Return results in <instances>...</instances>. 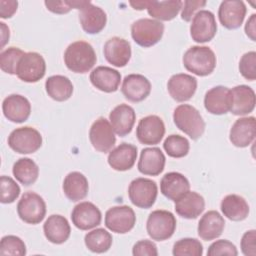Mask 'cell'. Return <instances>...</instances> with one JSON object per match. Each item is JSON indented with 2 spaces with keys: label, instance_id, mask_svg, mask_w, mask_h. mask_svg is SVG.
Listing matches in <instances>:
<instances>
[{
  "label": "cell",
  "instance_id": "3",
  "mask_svg": "<svg viewBox=\"0 0 256 256\" xmlns=\"http://www.w3.org/2000/svg\"><path fill=\"white\" fill-rule=\"evenodd\" d=\"M173 120L176 127L192 140L199 139L205 131V122L200 112L189 104H181L174 109Z\"/></svg>",
  "mask_w": 256,
  "mask_h": 256
},
{
  "label": "cell",
  "instance_id": "7",
  "mask_svg": "<svg viewBox=\"0 0 256 256\" xmlns=\"http://www.w3.org/2000/svg\"><path fill=\"white\" fill-rule=\"evenodd\" d=\"M17 213L25 223L39 224L46 215V203L39 194L32 191L25 192L17 204Z\"/></svg>",
  "mask_w": 256,
  "mask_h": 256
},
{
  "label": "cell",
  "instance_id": "47",
  "mask_svg": "<svg viewBox=\"0 0 256 256\" xmlns=\"http://www.w3.org/2000/svg\"><path fill=\"white\" fill-rule=\"evenodd\" d=\"M206 1H199V0H186L183 2V8H182V12H181V18L186 21L189 22L192 20V17H194V15L197 13V11L204 7L206 5Z\"/></svg>",
  "mask_w": 256,
  "mask_h": 256
},
{
  "label": "cell",
  "instance_id": "44",
  "mask_svg": "<svg viewBox=\"0 0 256 256\" xmlns=\"http://www.w3.org/2000/svg\"><path fill=\"white\" fill-rule=\"evenodd\" d=\"M208 256H220V255H229V256H237L238 251L236 246L225 239L217 240L213 242L207 251Z\"/></svg>",
  "mask_w": 256,
  "mask_h": 256
},
{
  "label": "cell",
  "instance_id": "40",
  "mask_svg": "<svg viewBox=\"0 0 256 256\" xmlns=\"http://www.w3.org/2000/svg\"><path fill=\"white\" fill-rule=\"evenodd\" d=\"M25 54L20 48L9 47L0 53V68L3 72L16 75V68L20 58Z\"/></svg>",
  "mask_w": 256,
  "mask_h": 256
},
{
  "label": "cell",
  "instance_id": "14",
  "mask_svg": "<svg viewBox=\"0 0 256 256\" xmlns=\"http://www.w3.org/2000/svg\"><path fill=\"white\" fill-rule=\"evenodd\" d=\"M71 220L76 228L86 231L100 225L102 214L96 205L91 202L84 201L78 203L73 208Z\"/></svg>",
  "mask_w": 256,
  "mask_h": 256
},
{
  "label": "cell",
  "instance_id": "21",
  "mask_svg": "<svg viewBox=\"0 0 256 256\" xmlns=\"http://www.w3.org/2000/svg\"><path fill=\"white\" fill-rule=\"evenodd\" d=\"M256 136L255 117H242L237 119L232 125L229 133L231 143L239 148L248 147Z\"/></svg>",
  "mask_w": 256,
  "mask_h": 256
},
{
  "label": "cell",
  "instance_id": "39",
  "mask_svg": "<svg viewBox=\"0 0 256 256\" xmlns=\"http://www.w3.org/2000/svg\"><path fill=\"white\" fill-rule=\"evenodd\" d=\"M172 254L174 256H201L203 246L195 238H183L174 243Z\"/></svg>",
  "mask_w": 256,
  "mask_h": 256
},
{
  "label": "cell",
  "instance_id": "32",
  "mask_svg": "<svg viewBox=\"0 0 256 256\" xmlns=\"http://www.w3.org/2000/svg\"><path fill=\"white\" fill-rule=\"evenodd\" d=\"M89 190L87 178L78 171L70 172L63 181V192L65 196L72 202L84 199Z\"/></svg>",
  "mask_w": 256,
  "mask_h": 256
},
{
  "label": "cell",
  "instance_id": "45",
  "mask_svg": "<svg viewBox=\"0 0 256 256\" xmlns=\"http://www.w3.org/2000/svg\"><path fill=\"white\" fill-rule=\"evenodd\" d=\"M132 254L134 256H157L158 250L154 242L150 240H140L136 242L132 249Z\"/></svg>",
  "mask_w": 256,
  "mask_h": 256
},
{
  "label": "cell",
  "instance_id": "36",
  "mask_svg": "<svg viewBox=\"0 0 256 256\" xmlns=\"http://www.w3.org/2000/svg\"><path fill=\"white\" fill-rule=\"evenodd\" d=\"M12 173L18 182L24 186H30L38 179L39 167L32 159L24 157L14 163Z\"/></svg>",
  "mask_w": 256,
  "mask_h": 256
},
{
  "label": "cell",
  "instance_id": "2",
  "mask_svg": "<svg viewBox=\"0 0 256 256\" xmlns=\"http://www.w3.org/2000/svg\"><path fill=\"white\" fill-rule=\"evenodd\" d=\"M183 65L187 71L197 76H207L216 67V56L207 46H192L184 53Z\"/></svg>",
  "mask_w": 256,
  "mask_h": 256
},
{
  "label": "cell",
  "instance_id": "20",
  "mask_svg": "<svg viewBox=\"0 0 256 256\" xmlns=\"http://www.w3.org/2000/svg\"><path fill=\"white\" fill-rule=\"evenodd\" d=\"M255 92L248 85H238L230 90V112L241 116L252 112L255 108Z\"/></svg>",
  "mask_w": 256,
  "mask_h": 256
},
{
  "label": "cell",
  "instance_id": "43",
  "mask_svg": "<svg viewBox=\"0 0 256 256\" xmlns=\"http://www.w3.org/2000/svg\"><path fill=\"white\" fill-rule=\"evenodd\" d=\"M239 71L241 75L249 81L256 79V52L250 51L241 57L239 61Z\"/></svg>",
  "mask_w": 256,
  "mask_h": 256
},
{
  "label": "cell",
  "instance_id": "46",
  "mask_svg": "<svg viewBox=\"0 0 256 256\" xmlns=\"http://www.w3.org/2000/svg\"><path fill=\"white\" fill-rule=\"evenodd\" d=\"M256 231L254 229L246 231L241 238V251L245 256H255L256 255Z\"/></svg>",
  "mask_w": 256,
  "mask_h": 256
},
{
  "label": "cell",
  "instance_id": "4",
  "mask_svg": "<svg viewBox=\"0 0 256 256\" xmlns=\"http://www.w3.org/2000/svg\"><path fill=\"white\" fill-rule=\"evenodd\" d=\"M164 24L151 18H141L131 25V36L141 47H151L157 44L163 36Z\"/></svg>",
  "mask_w": 256,
  "mask_h": 256
},
{
  "label": "cell",
  "instance_id": "48",
  "mask_svg": "<svg viewBox=\"0 0 256 256\" xmlns=\"http://www.w3.org/2000/svg\"><path fill=\"white\" fill-rule=\"evenodd\" d=\"M45 6L49 11L55 14H66L68 13L71 9H73L72 5V0L67 1H45L44 2Z\"/></svg>",
  "mask_w": 256,
  "mask_h": 256
},
{
  "label": "cell",
  "instance_id": "22",
  "mask_svg": "<svg viewBox=\"0 0 256 256\" xmlns=\"http://www.w3.org/2000/svg\"><path fill=\"white\" fill-rule=\"evenodd\" d=\"M2 111L9 121L23 123L30 116L31 104L26 97L19 94H11L3 100Z\"/></svg>",
  "mask_w": 256,
  "mask_h": 256
},
{
  "label": "cell",
  "instance_id": "6",
  "mask_svg": "<svg viewBox=\"0 0 256 256\" xmlns=\"http://www.w3.org/2000/svg\"><path fill=\"white\" fill-rule=\"evenodd\" d=\"M42 145V136L38 130L30 126L14 129L8 136V146L19 154H31Z\"/></svg>",
  "mask_w": 256,
  "mask_h": 256
},
{
  "label": "cell",
  "instance_id": "50",
  "mask_svg": "<svg viewBox=\"0 0 256 256\" xmlns=\"http://www.w3.org/2000/svg\"><path fill=\"white\" fill-rule=\"evenodd\" d=\"M245 33L252 40L256 41V14H252L245 24Z\"/></svg>",
  "mask_w": 256,
  "mask_h": 256
},
{
  "label": "cell",
  "instance_id": "49",
  "mask_svg": "<svg viewBox=\"0 0 256 256\" xmlns=\"http://www.w3.org/2000/svg\"><path fill=\"white\" fill-rule=\"evenodd\" d=\"M18 2L15 0H0V17L11 18L17 11Z\"/></svg>",
  "mask_w": 256,
  "mask_h": 256
},
{
  "label": "cell",
  "instance_id": "38",
  "mask_svg": "<svg viewBox=\"0 0 256 256\" xmlns=\"http://www.w3.org/2000/svg\"><path fill=\"white\" fill-rule=\"evenodd\" d=\"M163 148L168 156L172 158H182L188 154L190 144L184 136L172 134L164 140Z\"/></svg>",
  "mask_w": 256,
  "mask_h": 256
},
{
  "label": "cell",
  "instance_id": "25",
  "mask_svg": "<svg viewBox=\"0 0 256 256\" xmlns=\"http://www.w3.org/2000/svg\"><path fill=\"white\" fill-rule=\"evenodd\" d=\"M165 162V155L160 148L147 147L141 151L137 167L144 175L157 176L164 170Z\"/></svg>",
  "mask_w": 256,
  "mask_h": 256
},
{
  "label": "cell",
  "instance_id": "11",
  "mask_svg": "<svg viewBox=\"0 0 256 256\" xmlns=\"http://www.w3.org/2000/svg\"><path fill=\"white\" fill-rule=\"evenodd\" d=\"M110 122L104 117H100L93 122L89 130V140L95 150L107 153L115 145L116 137Z\"/></svg>",
  "mask_w": 256,
  "mask_h": 256
},
{
  "label": "cell",
  "instance_id": "1",
  "mask_svg": "<svg viewBox=\"0 0 256 256\" xmlns=\"http://www.w3.org/2000/svg\"><path fill=\"white\" fill-rule=\"evenodd\" d=\"M96 61L97 56L92 45L82 40L71 43L64 52L65 65L74 73H87Z\"/></svg>",
  "mask_w": 256,
  "mask_h": 256
},
{
  "label": "cell",
  "instance_id": "9",
  "mask_svg": "<svg viewBox=\"0 0 256 256\" xmlns=\"http://www.w3.org/2000/svg\"><path fill=\"white\" fill-rule=\"evenodd\" d=\"M46 72V63L43 56L37 52H26L19 60L16 75L27 83H35L41 80Z\"/></svg>",
  "mask_w": 256,
  "mask_h": 256
},
{
  "label": "cell",
  "instance_id": "19",
  "mask_svg": "<svg viewBox=\"0 0 256 256\" xmlns=\"http://www.w3.org/2000/svg\"><path fill=\"white\" fill-rule=\"evenodd\" d=\"M121 92L128 101L141 102L150 94L151 83L141 74H129L122 82Z\"/></svg>",
  "mask_w": 256,
  "mask_h": 256
},
{
  "label": "cell",
  "instance_id": "18",
  "mask_svg": "<svg viewBox=\"0 0 256 256\" xmlns=\"http://www.w3.org/2000/svg\"><path fill=\"white\" fill-rule=\"evenodd\" d=\"M103 53L108 63L118 68L124 67L131 58V45L126 39L115 36L106 41Z\"/></svg>",
  "mask_w": 256,
  "mask_h": 256
},
{
  "label": "cell",
  "instance_id": "5",
  "mask_svg": "<svg viewBox=\"0 0 256 256\" xmlns=\"http://www.w3.org/2000/svg\"><path fill=\"white\" fill-rule=\"evenodd\" d=\"M176 223V218L170 211L154 210L148 216L146 230L152 240L164 241L172 237Z\"/></svg>",
  "mask_w": 256,
  "mask_h": 256
},
{
  "label": "cell",
  "instance_id": "17",
  "mask_svg": "<svg viewBox=\"0 0 256 256\" xmlns=\"http://www.w3.org/2000/svg\"><path fill=\"white\" fill-rule=\"evenodd\" d=\"M170 96L177 102L190 100L197 89V79L192 75L179 73L172 75L167 83Z\"/></svg>",
  "mask_w": 256,
  "mask_h": 256
},
{
  "label": "cell",
  "instance_id": "33",
  "mask_svg": "<svg viewBox=\"0 0 256 256\" xmlns=\"http://www.w3.org/2000/svg\"><path fill=\"white\" fill-rule=\"evenodd\" d=\"M223 215L231 221H242L249 214V205L240 195L229 194L225 196L220 204Z\"/></svg>",
  "mask_w": 256,
  "mask_h": 256
},
{
  "label": "cell",
  "instance_id": "28",
  "mask_svg": "<svg viewBox=\"0 0 256 256\" xmlns=\"http://www.w3.org/2000/svg\"><path fill=\"white\" fill-rule=\"evenodd\" d=\"M205 109L214 115H223L230 111V89L215 86L208 90L204 97Z\"/></svg>",
  "mask_w": 256,
  "mask_h": 256
},
{
  "label": "cell",
  "instance_id": "42",
  "mask_svg": "<svg viewBox=\"0 0 256 256\" xmlns=\"http://www.w3.org/2000/svg\"><path fill=\"white\" fill-rule=\"evenodd\" d=\"M1 189V203L9 204L13 203L20 195V187L16 181L9 176H1L0 178Z\"/></svg>",
  "mask_w": 256,
  "mask_h": 256
},
{
  "label": "cell",
  "instance_id": "51",
  "mask_svg": "<svg viewBox=\"0 0 256 256\" xmlns=\"http://www.w3.org/2000/svg\"><path fill=\"white\" fill-rule=\"evenodd\" d=\"M0 26H1V48H3L5 46V44L9 41V36H10V32H9V28L5 25V23L0 22Z\"/></svg>",
  "mask_w": 256,
  "mask_h": 256
},
{
  "label": "cell",
  "instance_id": "15",
  "mask_svg": "<svg viewBox=\"0 0 256 256\" xmlns=\"http://www.w3.org/2000/svg\"><path fill=\"white\" fill-rule=\"evenodd\" d=\"M79 21L82 29L87 34H97L101 32L107 22V16L104 10L90 1H85L79 9Z\"/></svg>",
  "mask_w": 256,
  "mask_h": 256
},
{
  "label": "cell",
  "instance_id": "16",
  "mask_svg": "<svg viewBox=\"0 0 256 256\" xmlns=\"http://www.w3.org/2000/svg\"><path fill=\"white\" fill-rule=\"evenodd\" d=\"M247 12L246 5L240 0H229L221 2L218 9V18L222 26L233 30L239 28Z\"/></svg>",
  "mask_w": 256,
  "mask_h": 256
},
{
  "label": "cell",
  "instance_id": "41",
  "mask_svg": "<svg viewBox=\"0 0 256 256\" xmlns=\"http://www.w3.org/2000/svg\"><path fill=\"white\" fill-rule=\"evenodd\" d=\"M26 254V245L24 241L15 235H6L0 242V255H18Z\"/></svg>",
  "mask_w": 256,
  "mask_h": 256
},
{
  "label": "cell",
  "instance_id": "26",
  "mask_svg": "<svg viewBox=\"0 0 256 256\" xmlns=\"http://www.w3.org/2000/svg\"><path fill=\"white\" fill-rule=\"evenodd\" d=\"M137 159V147L129 143H121L108 154V164L116 171L131 169Z\"/></svg>",
  "mask_w": 256,
  "mask_h": 256
},
{
  "label": "cell",
  "instance_id": "30",
  "mask_svg": "<svg viewBox=\"0 0 256 256\" xmlns=\"http://www.w3.org/2000/svg\"><path fill=\"white\" fill-rule=\"evenodd\" d=\"M44 235L53 244H62L68 240L71 228L68 220L58 214H53L47 218L43 225Z\"/></svg>",
  "mask_w": 256,
  "mask_h": 256
},
{
  "label": "cell",
  "instance_id": "29",
  "mask_svg": "<svg viewBox=\"0 0 256 256\" xmlns=\"http://www.w3.org/2000/svg\"><path fill=\"white\" fill-rule=\"evenodd\" d=\"M176 213L185 219L197 218L205 209L204 198L194 191H188L175 201Z\"/></svg>",
  "mask_w": 256,
  "mask_h": 256
},
{
  "label": "cell",
  "instance_id": "34",
  "mask_svg": "<svg viewBox=\"0 0 256 256\" xmlns=\"http://www.w3.org/2000/svg\"><path fill=\"white\" fill-rule=\"evenodd\" d=\"M183 2L180 0L148 1L147 11L152 18L158 21H170L174 19L182 9Z\"/></svg>",
  "mask_w": 256,
  "mask_h": 256
},
{
  "label": "cell",
  "instance_id": "13",
  "mask_svg": "<svg viewBox=\"0 0 256 256\" xmlns=\"http://www.w3.org/2000/svg\"><path fill=\"white\" fill-rule=\"evenodd\" d=\"M164 134V122L157 115H148L141 118L136 128L138 141L145 145H156L160 143Z\"/></svg>",
  "mask_w": 256,
  "mask_h": 256
},
{
  "label": "cell",
  "instance_id": "31",
  "mask_svg": "<svg viewBox=\"0 0 256 256\" xmlns=\"http://www.w3.org/2000/svg\"><path fill=\"white\" fill-rule=\"evenodd\" d=\"M224 227L225 221L220 213L215 210H210L199 220L197 232L201 239L210 241L218 238L222 234Z\"/></svg>",
  "mask_w": 256,
  "mask_h": 256
},
{
  "label": "cell",
  "instance_id": "37",
  "mask_svg": "<svg viewBox=\"0 0 256 256\" xmlns=\"http://www.w3.org/2000/svg\"><path fill=\"white\" fill-rule=\"evenodd\" d=\"M112 235L104 228H97L88 232L84 237L86 247L94 253L107 252L112 245Z\"/></svg>",
  "mask_w": 256,
  "mask_h": 256
},
{
  "label": "cell",
  "instance_id": "12",
  "mask_svg": "<svg viewBox=\"0 0 256 256\" xmlns=\"http://www.w3.org/2000/svg\"><path fill=\"white\" fill-rule=\"evenodd\" d=\"M217 32V24L214 14L209 10H200L192 18L190 35L197 43L211 41Z\"/></svg>",
  "mask_w": 256,
  "mask_h": 256
},
{
  "label": "cell",
  "instance_id": "8",
  "mask_svg": "<svg viewBox=\"0 0 256 256\" xmlns=\"http://www.w3.org/2000/svg\"><path fill=\"white\" fill-rule=\"evenodd\" d=\"M157 194V184L149 178H136L131 181L128 187V196L130 201L133 205L142 209L152 207L156 201Z\"/></svg>",
  "mask_w": 256,
  "mask_h": 256
},
{
  "label": "cell",
  "instance_id": "52",
  "mask_svg": "<svg viewBox=\"0 0 256 256\" xmlns=\"http://www.w3.org/2000/svg\"><path fill=\"white\" fill-rule=\"evenodd\" d=\"M129 4L135 9V10H143L147 8L148 5V0L144 1H130Z\"/></svg>",
  "mask_w": 256,
  "mask_h": 256
},
{
  "label": "cell",
  "instance_id": "27",
  "mask_svg": "<svg viewBox=\"0 0 256 256\" xmlns=\"http://www.w3.org/2000/svg\"><path fill=\"white\" fill-rule=\"evenodd\" d=\"M190 190L188 179L179 172L166 173L160 181V191L169 200L176 201Z\"/></svg>",
  "mask_w": 256,
  "mask_h": 256
},
{
  "label": "cell",
  "instance_id": "24",
  "mask_svg": "<svg viewBox=\"0 0 256 256\" xmlns=\"http://www.w3.org/2000/svg\"><path fill=\"white\" fill-rule=\"evenodd\" d=\"M109 120L114 132L118 136L124 137L132 131L136 120V114L131 106L123 103L117 105L110 112Z\"/></svg>",
  "mask_w": 256,
  "mask_h": 256
},
{
  "label": "cell",
  "instance_id": "10",
  "mask_svg": "<svg viewBox=\"0 0 256 256\" xmlns=\"http://www.w3.org/2000/svg\"><path fill=\"white\" fill-rule=\"evenodd\" d=\"M104 222L110 231L125 234L134 228L136 215L134 210L127 205L113 206L106 211Z\"/></svg>",
  "mask_w": 256,
  "mask_h": 256
},
{
  "label": "cell",
  "instance_id": "23",
  "mask_svg": "<svg viewBox=\"0 0 256 256\" xmlns=\"http://www.w3.org/2000/svg\"><path fill=\"white\" fill-rule=\"evenodd\" d=\"M89 78L95 88L105 93L117 91L121 82L120 72L108 66H98L94 68Z\"/></svg>",
  "mask_w": 256,
  "mask_h": 256
},
{
  "label": "cell",
  "instance_id": "35",
  "mask_svg": "<svg viewBox=\"0 0 256 256\" xmlns=\"http://www.w3.org/2000/svg\"><path fill=\"white\" fill-rule=\"evenodd\" d=\"M45 89L50 98L58 102H63L72 96L73 84L66 76L53 75L47 78Z\"/></svg>",
  "mask_w": 256,
  "mask_h": 256
}]
</instances>
